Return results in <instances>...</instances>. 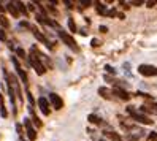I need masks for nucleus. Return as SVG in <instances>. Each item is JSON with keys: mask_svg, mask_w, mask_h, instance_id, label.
Here are the masks:
<instances>
[{"mask_svg": "<svg viewBox=\"0 0 157 141\" xmlns=\"http://www.w3.org/2000/svg\"><path fill=\"white\" fill-rule=\"evenodd\" d=\"M127 112L132 116V119H133V120L140 122V124H144V125H152V124H154V120H151L147 116H144L143 112H138V111H136V109H133L132 106H128V108H127Z\"/></svg>", "mask_w": 157, "mask_h": 141, "instance_id": "1", "label": "nucleus"}, {"mask_svg": "<svg viewBox=\"0 0 157 141\" xmlns=\"http://www.w3.org/2000/svg\"><path fill=\"white\" fill-rule=\"evenodd\" d=\"M57 35H59V38H60L63 43H65L70 49H73L75 52H78V51H79V46H78V43L75 41V38H73L71 35H68L67 32H63V30H59V32H57Z\"/></svg>", "mask_w": 157, "mask_h": 141, "instance_id": "2", "label": "nucleus"}, {"mask_svg": "<svg viewBox=\"0 0 157 141\" xmlns=\"http://www.w3.org/2000/svg\"><path fill=\"white\" fill-rule=\"evenodd\" d=\"M27 60H29V63L32 65V68L36 71V74H44V73H46V67L40 62V59L36 57V55H35L33 52L29 55V57H27Z\"/></svg>", "mask_w": 157, "mask_h": 141, "instance_id": "3", "label": "nucleus"}, {"mask_svg": "<svg viewBox=\"0 0 157 141\" xmlns=\"http://www.w3.org/2000/svg\"><path fill=\"white\" fill-rule=\"evenodd\" d=\"M138 73L144 78H152V76H157V67L149 65V63H143L138 67Z\"/></svg>", "mask_w": 157, "mask_h": 141, "instance_id": "4", "label": "nucleus"}, {"mask_svg": "<svg viewBox=\"0 0 157 141\" xmlns=\"http://www.w3.org/2000/svg\"><path fill=\"white\" fill-rule=\"evenodd\" d=\"M30 30L33 32V35H35V38L38 40L40 43H43V44H44V46H46V48H48V49H52V48H54V46H52V43H51V41H49L48 38H46V36H44L43 33H40V30L36 29V27L30 25Z\"/></svg>", "mask_w": 157, "mask_h": 141, "instance_id": "5", "label": "nucleus"}, {"mask_svg": "<svg viewBox=\"0 0 157 141\" xmlns=\"http://www.w3.org/2000/svg\"><path fill=\"white\" fill-rule=\"evenodd\" d=\"M11 62H13V65H14V70H16V73H17V76H19V79L24 82V84H27V73L21 68V65H19V62H17V59L16 57H11Z\"/></svg>", "mask_w": 157, "mask_h": 141, "instance_id": "6", "label": "nucleus"}, {"mask_svg": "<svg viewBox=\"0 0 157 141\" xmlns=\"http://www.w3.org/2000/svg\"><path fill=\"white\" fill-rule=\"evenodd\" d=\"M111 93H114V95H116L119 100H124V101L130 100V93H128L127 90H124L122 87H119V86H114L113 90H111Z\"/></svg>", "mask_w": 157, "mask_h": 141, "instance_id": "7", "label": "nucleus"}, {"mask_svg": "<svg viewBox=\"0 0 157 141\" xmlns=\"http://www.w3.org/2000/svg\"><path fill=\"white\" fill-rule=\"evenodd\" d=\"M49 101L54 109H62L63 108V100L57 95V93H49Z\"/></svg>", "mask_w": 157, "mask_h": 141, "instance_id": "8", "label": "nucleus"}, {"mask_svg": "<svg viewBox=\"0 0 157 141\" xmlns=\"http://www.w3.org/2000/svg\"><path fill=\"white\" fill-rule=\"evenodd\" d=\"M24 125H25V130H27V136H29V139L30 141H35L36 139V131H35V128L32 127V124H30V119H24Z\"/></svg>", "mask_w": 157, "mask_h": 141, "instance_id": "9", "label": "nucleus"}, {"mask_svg": "<svg viewBox=\"0 0 157 141\" xmlns=\"http://www.w3.org/2000/svg\"><path fill=\"white\" fill-rule=\"evenodd\" d=\"M38 108H40V111L43 112L44 116H49V101H48V98H44V97H40L38 98Z\"/></svg>", "mask_w": 157, "mask_h": 141, "instance_id": "10", "label": "nucleus"}, {"mask_svg": "<svg viewBox=\"0 0 157 141\" xmlns=\"http://www.w3.org/2000/svg\"><path fill=\"white\" fill-rule=\"evenodd\" d=\"M6 10L11 13L13 17H19V11H17V8H16L14 2H8V3H6Z\"/></svg>", "mask_w": 157, "mask_h": 141, "instance_id": "11", "label": "nucleus"}, {"mask_svg": "<svg viewBox=\"0 0 157 141\" xmlns=\"http://www.w3.org/2000/svg\"><path fill=\"white\" fill-rule=\"evenodd\" d=\"M140 111L143 112H149V114H157V105H152V106H147V105H143L140 106Z\"/></svg>", "mask_w": 157, "mask_h": 141, "instance_id": "12", "label": "nucleus"}, {"mask_svg": "<svg viewBox=\"0 0 157 141\" xmlns=\"http://www.w3.org/2000/svg\"><path fill=\"white\" fill-rule=\"evenodd\" d=\"M105 136L109 138V139H113V141H124L122 136L117 135V133H114V131H105Z\"/></svg>", "mask_w": 157, "mask_h": 141, "instance_id": "13", "label": "nucleus"}, {"mask_svg": "<svg viewBox=\"0 0 157 141\" xmlns=\"http://www.w3.org/2000/svg\"><path fill=\"white\" fill-rule=\"evenodd\" d=\"M29 112H30V116H32V122L36 125V127H41V120L36 117V114H35V111H33V108L32 106H29Z\"/></svg>", "mask_w": 157, "mask_h": 141, "instance_id": "14", "label": "nucleus"}, {"mask_svg": "<svg viewBox=\"0 0 157 141\" xmlns=\"http://www.w3.org/2000/svg\"><path fill=\"white\" fill-rule=\"evenodd\" d=\"M0 116L2 117H8V111L5 108V103H3V95L0 93Z\"/></svg>", "mask_w": 157, "mask_h": 141, "instance_id": "15", "label": "nucleus"}, {"mask_svg": "<svg viewBox=\"0 0 157 141\" xmlns=\"http://www.w3.org/2000/svg\"><path fill=\"white\" fill-rule=\"evenodd\" d=\"M98 93H100V95L103 97V98H106V100L111 98V90L106 89V87H100V89H98Z\"/></svg>", "mask_w": 157, "mask_h": 141, "instance_id": "16", "label": "nucleus"}, {"mask_svg": "<svg viewBox=\"0 0 157 141\" xmlns=\"http://www.w3.org/2000/svg\"><path fill=\"white\" fill-rule=\"evenodd\" d=\"M14 5H16V8H17V11H19V14L22 13L24 16H27L29 13H27V8H25V5L22 3V2H14Z\"/></svg>", "mask_w": 157, "mask_h": 141, "instance_id": "17", "label": "nucleus"}, {"mask_svg": "<svg viewBox=\"0 0 157 141\" xmlns=\"http://www.w3.org/2000/svg\"><path fill=\"white\" fill-rule=\"evenodd\" d=\"M95 5H97V6H95V8H97V13H98V14L106 16V11H108V10H106V6H105L103 3H100V2H97Z\"/></svg>", "mask_w": 157, "mask_h": 141, "instance_id": "18", "label": "nucleus"}, {"mask_svg": "<svg viewBox=\"0 0 157 141\" xmlns=\"http://www.w3.org/2000/svg\"><path fill=\"white\" fill-rule=\"evenodd\" d=\"M87 120L90 122V124H95V125L101 124V119H100L98 116H95V114H89V116H87Z\"/></svg>", "mask_w": 157, "mask_h": 141, "instance_id": "19", "label": "nucleus"}, {"mask_svg": "<svg viewBox=\"0 0 157 141\" xmlns=\"http://www.w3.org/2000/svg\"><path fill=\"white\" fill-rule=\"evenodd\" d=\"M0 25H2L3 29H8V27H10V22H8V19L3 14H0Z\"/></svg>", "mask_w": 157, "mask_h": 141, "instance_id": "20", "label": "nucleus"}, {"mask_svg": "<svg viewBox=\"0 0 157 141\" xmlns=\"http://www.w3.org/2000/svg\"><path fill=\"white\" fill-rule=\"evenodd\" d=\"M25 93H27V100H29V106H32V108H33V105H35V98H33V95L30 93V90H29V89L25 90Z\"/></svg>", "mask_w": 157, "mask_h": 141, "instance_id": "21", "label": "nucleus"}, {"mask_svg": "<svg viewBox=\"0 0 157 141\" xmlns=\"http://www.w3.org/2000/svg\"><path fill=\"white\" fill-rule=\"evenodd\" d=\"M68 29H70V32H73V33L76 32V24H75V21H73V17H68Z\"/></svg>", "mask_w": 157, "mask_h": 141, "instance_id": "22", "label": "nucleus"}, {"mask_svg": "<svg viewBox=\"0 0 157 141\" xmlns=\"http://www.w3.org/2000/svg\"><path fill=\"white\" fill-rule=\"evenodd\" d=\"M146 141H157V131H149V135H147Z\"/></svg>", "mask_w": 157, "mask_h": 141, "instance_id": "23", "label": "nucleus"}, {"mask_svg": "<svg viewBox=\"0 0 157 141\" xmlns=\"http://www.w3.org/2000/svg\"><path fill=\"white\" fill-rule=\"evenodd\" d=\"M16 54L19 55V57H22V59H27V57H25V52H24L22 48H17V49H16Z\"/></svg>", "mask_w": 157, "mask_h": 141, "instance_id": "24", "label": "nucleus"}, {"mask_svg": "<svg viewBox=\"0 0 157 141\" xmlns=\"http://www.w3.org/2000/svg\"><path fill=\"white\" fill-rule=\"evenodd\" d=\"M106 16H109V17H114V16H117V11L114 10V8H113V10H108V11H106Z\"/></svg>", "mask_w": 157, "mask_h": 141, "instance_id": "25", "label": "nucleus"}, {"mask_svg": "<svg viewBox=\"0 0 157 141\" xmlns=\"http://www.w3.org/2000/svg\"><path fill=\"white\" fill-rule=\"evenodd\" d=\"M0 40H2V41H6V35H5V32H3L2 27H0Z\"/></svg>", "mask_w": 157, "mask_h": 141, "instance_id": "26", "label": "nucleus"}, {"mask_svg": "<svg viewBox=\"0 0 157 141\" xmlns=\"http://www.w3.org/2000/svg\"><path fill=\"white\" fill-rule=\"evenodd\" d=\"M105 70H106L108 73H111V74H116V70H114L113 67H109V65H106V67H105Z\"/></svg>", "mask_w": 157, "mask_h": 141, "instance_id": "27", "label": "nucleus"}, {"mask_svg": "<svg viewBox=\"0 0 157 141\" xmlns=\"http://www.w3.org/2000/svg\"><path fill=\"white\" fill-rule=\"evenodd\" d=\"M90 44H92V46H94V48H98V46H100V41H98V40H95V38H92V41H90Z\"/></svg>", "mask_w": 157, "mask_h": 141, "instance_id": "28", "label": "nucleus"}, {"mask_svg": "<svg viewBox=\"0 0 157 141\" xmlns=\"http://www.w3.org/2000/svg\"><path fill=\"white\" fill-rule=\"evenodd\" d=\"M16 131H17L19 135H22V125H21V124H16Z\"/></svg>", "mask_w": 157, "mask_h": 141, "instance_id": "29", "label": "nucleus"}, {"mask_svg": "<svg viewBox=\"0 0 157 141\" xmlns=\"http://www.w3.org/2000/svg\"><path fill=\"white\" fill-rule=\"evenodd\" d=\"M98 29H100V32H103V33H106V32H108V27H105V25H100Z\"/></svg>", "mask_w": 157, "mask_h": 141, "instance_id": "30", "label": "nucleus"}, {"mask_svg": "<svg viewBox=\"0 0 157 141\" xmlns=\"http://www.w3.org/2000/svg\"><path fill=\"white\" fill-rule=\"evenodd\" d=\"M146 5H147V6H149V8H152V6H154V5H155V2H147V3H146Z\"/></svg>", "mask_w": 157, "mask_h": 141, "instance_id": "31", "label": "nucleus"}, {"mask_svg": "<svg viewBox=\"0 0 157 141\" xmlns=\"http://www.w3.org/2000/svg\"><path fill=\"white\" fill-rule=\"evenodd\" d=\"M65 5H67V6H68V8H73V6H71V5H73V3H71V2H68V0H65Z\"/></svg>", "mask_w": 157, "mask_h": 141, "instance_id": "32", "label": "nucleus"}, {"mask_svg": "<svg viewBox=\"0 0 157 141\" xmlns=\"http://www.w3.org/2000/svg\"><path fill=\"white\" fill-rule=\"evenodd\" d=\"M0 11H5V8H3V5L0 3Z\"/></svg>", "mask_w": 157, "mask_h": 141, "instance_id": "33", "label": "nucleus"}, {"mask_svg": "<svg viewBox=\"0 0 157 141\" xmlns=\"http://www.w3.org/2000/svg\"><path fill=\"white\" fill-rule=\"evenodd\" d=\"M100 141H105V139H100Z\"/></svg>", "mask_w": 157, "mask_h": 141, "instance_id": "34", "label": "nucleus"}, {"mask_svg": "<svg viewBox=\"0 0 157 141\" xmlns=\"http://www.w3.org/2000/svg\"><path fill=\"white\" fill-rule=\"evenodd\" d=\"M21 141H24V139H21Z\"/></svg>", "mask_w": 157, "mask_h": 141, "instance_id": "35", "label": "nucleus"}]
</instances>
